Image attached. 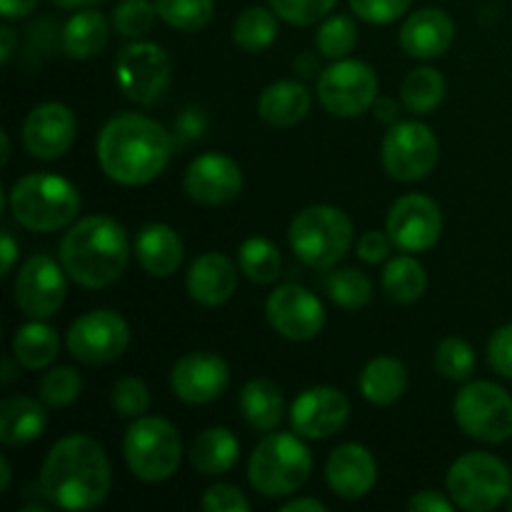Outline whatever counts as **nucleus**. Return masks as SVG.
Masks as SVG:
<instances>
[{
    "mask_svg": "<svg viewBox=\"0 0 512 512\" xmlns=\"http://www.w3.org/2000/svg\"><path fill=\"white\" fill-rule=\"evenodd\" d=\"M408 390V370L398 358L380 355L360 373V393L373 405H393Z\"/></svg>",
    "mask_w": 512,
    "mask_h": 512,
    "instance_id": "bb28decb",
    "label": "nucleus"
},
{
    "mask_svg": "<svg viewBox=\"0 0 512 512\" xmlns=\"http://www.w3.org/2000/svg\"><path fill=\"white\" fill-rule=\"evenodd\" d=\"M123 453L135 478L145 483H163L178 470L183 443L175 425L165 418H138L125 430Z\"/></svg>",
    "mask_w": 512,
    "mask_h": 512,
    "instance_id": "0eeeda50",
    "label": "nucleus"
},
{
    "mask_svg": "<svg viewBox=\"0 0 512 512\" xmlns=\"http://www.w3.org/2000/svg\"><path fill=\"white\" fill-rule=\"evenodd\" d=\"M488 360L495 373L512 380V323L493 333L488 343Z\"/></svg>",
    "mask_w": 512,
    "mask_h": 512,
    "instance_id": "49530a36",
    "label": "nucleus"
},
{
    "mask_svg": "<svg viewBox=\"0 0 512 512\" xmlns=\"http://www.w3.org/2000/svg\"><path fill=\"white\" fill-rule=\"evenodd\" d=\"M0 43H3V48H0V60H3V63H10V58H13L15 53V30L3 25V28H0Z\"/></svg>",
    "mask_w": 512,
    "mask_h": 512,
    "instance_id": "6e6d98bb",
    "label": "nucleus"
},
{
    "mask_svg": "<svg viewBox=\"0 0 512 512\" xmlns=\"http://www.w3.org/2000/svg\"><path fill=\"white\" fill-rule=\"evenodd\" d=\"M295 70H298L303 78H310V75L318 73V60H315V55H298V58H295Z\"/></svg>",
    "mask_w": 512,
    "mask_h": 512,
    "instance_id": "4d7b16f0",
    "label": "nucleus"
},
{
    "mask_svg": "<svg viewBox=\"0 0 512 512\" xmlns=\"http://www.w3.org/2000/svg\"><path fill=\"white\" fill-rule=\"evenodd\" d=\"M275 35H278L275 10L270 13L268 8L253 5L235 18L233 40L238 48L248 50V53H260V50L270 48L275 43Z\"/></svg>",
    "mask_w": 512,
    "mask_h": 512,
    "instance_id": "72a5a7b5",
    "label": "nucleus"
},
{
    "mask_svg": "<svg viewBox=\"0 0 512 512\" xmlns=\"http://www.w3.org/2000/svg\"><path fill=\"white\" fill-rule=\"evenodd\" d=\"M130 343V328L113 310H90L68 330V350L83 365L118 360Z\"/></svg>",
    "mask_w": 512,
    "mask_h": 512,
    "instance_id": "ddd939ff",
    "label": "nucleus"
},
{
    "mask_svg": "<svg viewBox=\"0 0 512 512\" xmlns=\"http://www.w3.org/2000/svg\"><path fill=\"white\" fill-rule=\"evenodd\" d=\"M203 510L208 512H250V500L233 485H213L203 498Z\"/></svg>",
    "mask_w": 512,
    "mask_h": 512,
    "instance_id": "a18cd8bd",
    "label": "nucleus"
},
{
    "mask_svg": "<svg viewBox=\"0 0 512 512\" xmlns=\"http://www.w3.org/2000/svg\"><path fill=\"white\" fill-rule=\"evenodd\" d=\"M240 443L228 428H208L193 440L190 460L203 475H223L238 463Z\"/></svg>",
    "mask_w": 512,
    "mask_h": 512,
    "instance_id": "c85d7f7f",
    "label": "nucleus"
},
{
    "mask_svg": "<svg viewBox=\"0 0 512 512\" xmlns=\"http://www.w3.org/2000/svg\"><path fill=\"white\" fill-rule=\"evenodd\" d=\"M15 380V368H13V363H10L8 358H5V363H3V383L5 385H10Z\"/></svg>",
    "mask_w": 512,
    "mask_h": 512,
    "instance_id": "052dcab7",
    "label": "nucleus"
},
{
    "mask_svg": "<svg viewBox=\"0 0 512 512\" xmlns=\"http://www.w3.org/2000/svg\"><path fill=\"white\" fill-rule=\"evenodd\" d=\"M315 45H318L320 55L325 58L340 60L358 45V28L348 15H333L320 25L318 35H315Z\"/></svg>",
    "mask_w": 512,
    "mask_h": 512,
    "instance_id": "4c0bfd02",
    "label": "nucleus"
},
{
    "mask_svg": "<svg viewBox=\"0 0 512 512\" xmlns=\"http://www.w3.org/2000/svg\"><path fill=\"white\" fill-rule=\"evenodd\" d=\"M80 390H83V378L70 365H58L40 380V400L48 408H65V405L75 403Z\"/></svg>",
    "mask_w": 512,
    "mask_h": 512,
    "instance_id": "58836bf2",
    "label": "nucleus"
},
{
    "mask_svg": "<svg viewBox=\"0 0 512 512\" xmlns=\"http://www.w3.org/2000/svg\"><path fill=\"white\" fill-rule=\"evenodd\" d=\"M318 98L335 118H358L378 100V75L363 60L340 58L320 73Z\"/></svg>",
    "mask_w": 512,
    "mask_h": 512,
    "instance_id": "9d476101",
    "label": "nucleus"
},
{
    "mask_svg": "<svg viewBox=\"0 0 512 512\" xmlns=\"http://www.w3.org/2000/svg\"><path fill=\"white\" fill-rule=\"evenodd\" d=\"M55 5L60 8H68V10H80V8H90V5L100 3V0H53Z\"/></svg>",
    "mask_w": 512,
    "mask_h": 512,
    "instance_id": "13d9d810",
    "label": "nucleus"
},
{
    "mask_svg": "<svg viewBox=\"0 0 512 512\" xmlns=\"http://www.w3.org/2000/svg\"><path fill=\"white\" fill-rule=\"evenodd\" d=\"M15 258H18V245H15L10 230H3V275H8L13 270Z\"/></svg>",
    "mask_w": 512,
    "mask_h": 512,
    "instance_id": "5fc2aeb1",
    "label": "nucleus"
},
{
    "mask_svg": "<svg viewBox=\"0 0 512 512\" xmlns=\"http://www.w3.org/2000/svg\"><path fill=\"white\" fill-rule=\"evenodd\" d=\"M410 5H413V0H350L353 13L373 25L393 23L400 15L408 13Z\"/></svg>",
    "mask_w": 512,
    "mask_h": 512,
    "instance_id": "c03bdc74",
    "label": "nucleus"
},
{
    "mask_svg": "<svg viewBox=\"0 0 512 512\" xmlns=\"http://www.w3.org/2000/svg\"><path fill=\"white\" fill-rule=\"evenodd\" d=\"M228 383V363L215 353H188L173 365L170 373L175 398L188 405L213 403L225 393Z\"/></svg>",
    "mask_w": 512,
    "mask_h": 512,
    "instance_id": "6ab92c4d",
    "label": "nucleus"
},
{
    "mask_svg": "<svg viewBox=\"0 0 512 512\" xmlns=\"http://www.w3.org/2000/svg\"><path fill=\"white\" fill-rule=\"evenodd\" d=\"M383 288L390 300L400 305H410L415 300L423 298L425 288H428V278H425L423 265L410 255H398L388 263L383 273Z\"/></svg>",
    "mask_w": 512,
    "mask_h": 512,
    "instance_id": "2f4dec72",
    "label": "nucleus"
},
{
    "mask_svg": "<svg viewBox=\"0 0 512 512\" xmlns=\"http://www.w3.org/2000/svg\"><path fill=\"white\" fill-rule=\"evenodd\" d=\"M373 110L380 123H398V105H395V100L378 98L373 103Z\"/></svg>",
    "mask_w": 512,
    "mask_h": 512,
    "instance_id": "603ef678",
    "label": "nucleus"
},
{
    "mask_svg": "<svg viewBox=\"0 0 512 512\" xmlns=\"http://www.w3.org/2000/svg\"><path fill=\"white\" fill-rule=\"evenodd\" d=\"M115 80L130 100L155 105L170 88V58L155 43H130L115 60Z\"/></svg>",
    "mask_w": 512,
    "mask_h": 512,
    "instance_id": "9b49d317",
    "label": "nucleus"
},
{
    "mask_svg": "<svg viewBox=\"0 0 512 512\" xmlns=\"http://www.w3.org/2000/svg\"><path fill=\"white\" fill-rule=\"evenodd\" d=\"M153 3L160 20H165L170 28L188 30V33L205 28L215 13L213 0H153Z\"/></svg>",
    "mask_w": 512,
    "mask_h": 512,
    "instance_id": "e433bc0d",
    "label": "nucleus"
},
{
    "mask_svg": "<svg viewBox=\"0 0 512 512\" xmlns=\"http://www.w3.org/2000/svg\"><path fill=\"white\" fill-rule=\"evenodd\" d=\"M435 368L448 380H468L475 373L473 348L460 338H445L435 350Z\"/></svg>",
    "mask_w": 512,
    "mask_h": 512,
    "instance_id": "ea45409f",
    "label": "nucleus"
},
{
    "mask_svg": "<svg viewBox=\"0 0 512 512\" xmlns=\"http://www.w3.org/2000/svg\"><path fill=\"white\" fill-rule=\"evenodd\" d=\"M290 248L313 270H330L353 245V223L333 205H310L300 210L288 230Z\"/></svg>",
    "mask_w": 512,
    "mask_h": 512,
    "instance_id": "423d86ee",
    "label": "nucleus"
},
{
    "mask_svg": "<svg viewBox=\"0 0 512 512\" xmlns=\"http://www.w3.org/2000/svg\"><path fill=\"white\" fill-rule=\"evenodd\" d=\"M0 138H3V165H5L10 160V140H8V133H5V130L0 133Z\"/></svg>",
    "mask_w": 512,
    "mask_h": 512,
    "instance_id": "680f3d73",
    "label": "nucleus"
},
{
    "mask_svg": "<svg viewBox=\"0 0 512 512\" xmlns=\"http://www.w3.org/2000/svg\"><path fill=\"white\" fill-rule=\"evenodd\" d=\"M185 285L195 303L215 308L233 298L235 288H238V270L225 255L205 253L190 265Z\"/></svg>",
    "mask_w": 512,
    "mask_h": 512,
    "instance_id": "5701e85b",
    "label": "nucleus"
},
{
    "mask_svg": "<svg viewBox=\"0 0 512 512\" xmlns=\"http://www.w3.org/2000/svg\"><path fill=\"white\" fill-rule=\"evenodd\" d=\"M443 213L428 195L410 193L393 203L388 213V235L403 253H423L440 240Z\"/></svg>",
    "mask_w": 512,
    "mask_h": 512,
    "instance_id": "4468645a",
    "label": "nucleus"
},
{
    "mask_svg": "<svg viewBox=\"0 0 512 512\" xmlns=\"http://www.w3.org/2000/svg\"><path fill=\"white\" fill-rule=\"evenodd\" d=\"M283 512H325V508L320 500H313V498H298V500H290V503H285Z\"/></svg>",
    "mask_w": 512,
    "mask_h": 512,
    "instance_id": "864d4df0",
    "label": "nucleus"
},
{
    "mask_svg": "<svg viewBox=\"0 0 512 512\" xmlns=\"http://www.w3.org/2000/svg\"><path fill=\"white\" fill-rule=\"evenodd\" d=\"M310 93L295 80H278L263 90L258 100V113L265 123L275 128H293L310 113Z\"/></svg>",
    "mask_w": 512,
    "mask_h": 512,
    "instance_id": "393cba45",
    "label": "nucleus"
},
{
    "mask_svg": "<svg viewBox=\"0 0 512 512\" xmlns=\"http://www.w3.org/2000/svg\"><path fill=\"white\" fill-rule=\"evenodd\" d=\"M183 240L170 225L150 223L135 238V258L140 268L155 278H168L183 263Z\"/></svg>",
    "mask_w": 512,
    "mask_h": 512,
    "instance_id": "b1692460",
    "label": "nucleus"
},
{
    "mask_svg": "<svg viewBox=\"0 0 512 512\" xmlns=\"http://www.w3.org/2000/svg\"><path fill=\"white\" fill-rule=\"evenodd\" d=\"M240 270L248 280L260 285L275 283L283 270V258L280 250L270 243L268 238H248L238 250Z\"/></svg>",
    "mask_w": 512,
    "mask_h": 512,
    "instance_id": "f704fd0d",
    "label": "nucleus"
},
{
    "mask_svg": "<svg viewBox=\"0 0 512 512\" xmlns=\"http://www.w3.org/2000/svg\"><path fill=\"white\" fill-rule=\"evenodd\" d=\"M325 480L338 498L358 500L375 488L378 465L373 453L358 443H345L330 453L325 465Z\"/></svg>",
    "mask_w": 512,
    "mask_h": 512,
    "instance_id": "412c9836",
    "label": "nucleus"
},
{
    "mask_svg": "<svg viewBox=\"0 0 512 512\" xmlns=\"http://www.w3.org/2000/svg\"><path fill=\"white\" fill-rule=\"evenodd\" d=\"M110 463L88 435H68L50 448L40 470V493L60 510H93L110 493Z\"/></svg>",
    "mask_w": 512,
    "mask_h": 512,
    "instance_id": "f257e3e1",
    "label": "nucleus"
},
{
    "mask_svg": "<svg viewBox=\"0 0 512 512\" xmlns=\"http://www.w3.org/2000/svg\"><path fill=\"white\" fill-rule=\"evenodd\" d=\"M155 3L148 0H123L113 13V25L125 38H143L155 23Z\"/></svg>",
    "mask_w": 512,
    "mask_h": 512,
    "instance_id": "a19ab883",
    "label": "nucleus"
},
{
    "mask_svg": "<svg viewBox=\"0 0 512 512\" xmlns=\"http://www.w3.org/2000/svg\"><path fill=\"white\" fill-rule=\"evenodd\" d=\"M440 145L433 130L423 123H393L383 140V165L390 178L415 183L433 173L438 165Z\"/></svg>",
    "mask_w": 512,
    "mask_h": 512,
    "instance_id": "f8f14e48",
    "label": "nucleus"
},
{
    "mask_svg": "<svg viewBox=\"0 0 512 512\" xmlns=\"http://www.w3.org/2000/svg\"><path fill=\"white\" fill-rule=\"evenodd\" d=\"M128 235L118 220L90 215L75 223L60 243V263L70 280L90 290L108 288L128 265Z\"/></svg>",
    "mask_w": 512,
    "mask_h": 512,
    "instance_id": "7ed1b4c3",
    "label": "nucleus"
},
{
    "mask_svg": "<svg viewBox=\"0 0 512 512\" xmlns=\"http://www.w3.org/2000/svg\"><path fill=\"white\" fill-rule=\"evenodd\" d=\"M38 5V0H0V13L5 20H20L30 15Z\"/></svg>",
    "mask_w": 512,
    "mask_h": 512,
    "instance_id": "3c124183",
    "label": "nucleus"
},
{
    "mask_svg": "<svg viewBox=\"0 0 512 512\" xmlns=\"http://www.w3.org/2000/svg\"><path fill=\"white\" fill-rule=\"evenodd\" d=\"M75 143V115L60 103L33 108L23 125V145L33 158L55 160Z\"/></svg>",
    "mask_w": 512,
    "mask_h": 512,
    "instance_id": "aec40b11",
    "label": "nucleus"
},
{
    "mask_svg": "<svg viewBox=\"0 0 512 512\" xmlns=\"http://www.w3.org/2000/svg\"><path fill=\"white\" fill-rule=\"evenodd\" d=\"M455 23L445 10L423 8L405 20L400 30V45L410 58H440L453 45Z\"/></svg>",
    "mask_w": 512,
    "mask_h": 512,
    "instance_id": "4be33fe9",
    "label": "nucleus"
},
{
    "mask_svg": "<svg viewBox=\"0 0 512 512\" xmlns=\"http://www.w3.org/2000/svg\"><path fill=\"white\" fill-rule=\"evenodd\" d=\"M313 470L308 445L293 433H270L258 443L248 463L250 485L265 498L293 495Z\"/></svg>",
    "mask_w": 512,
    "mask_h": 512,
    "instance_id": "39448f33",
    "label": "nucleus"
},
{
    "mask_svg": "<svg viewBox=\"0 0 512 512\" xmlns=\"http://www.w3.org/2000/svg\"><path fill=\"white\" fill-rule=\"evenodd\" d=\"M65 268L50 255H33L15 275V303L28 318H53L65 303Z\"/></svg>",
    "mask_w": 512,
    "mask_h": 512,
    "instance_id": "2eb2a0df",
    "label": "nucleus"
},
{
    "mask_svg": "<svg viewBox=\"0 0 512 512\" xmlns=\"http://www.w3.org/2000/svg\"><path fill=\"white\" fill-rule=\"evenodd\" d=\"M45 408L28 395H13L0 403V440L5 445H28L43 435Z\"/></svg>",
    "mask_w": 512,
    "mask_h": 512,
    "instance_id": "a878e982",
    "label": "nucleus"
},
{
    "mask_svg": "<svg viewBox=\"0 0 512 512\" xmlns=\"http://www.w3.org/2000/svg\"><path fill=\"white\" fill-rule=\"evenodd\" d=\"M58 345V333L50 325L35 320L18 328L13 338V355L23 368L43 370L58 358Z\"/></svg>",
    "mask_w": 512,
    "mask_h": 512,
    "instance_id": "7c9ffc66",
    "label": "nucleus"
},
{
    "mask_svg": "<svg viewBox=\"0 0 512 512\" xmlns=\"http://www.w3.org/2000/svg\"><path fill=\"white\" fill-rule=\"evenodd\" d=\"M113 408L120 418H143L150 405L148 385L140 378H123L113 385Z\"/></svg>",
    "mask_w": 512,
    "mask_h": 512,
    "instance_id": "79ce46f5",
    "label": "nucleus"
},
{
    "mask_svg": "<svg viewBox=\"0 0 512 512\" xmlns=\"http://www.w3.org/2000/svg\"><path fill=\"white\" fill-rule=\"evenodd\" d=\"M175 130H178V140L180 143H188V140H195L203 135L205 130V115L203 110L198 108H188L175 123Z\"/></svg>",
    "mask_w": 512,
    "mask_h": 512,
    "instance_id": "09e8293b",
    "label": "nucleus"
},
{
    "mask_svg": "<svg viewBox=\"0 0 512 512\" xmlns=\"http://www.w3.org/2000/svg\"><path fill=\"white\" fill-rule=\"evenodd\" d=\"M338 0H270L275 15L293 25H313L323 20Z\"/></svg>",
    "mask_w": 512,
    "mask_h": 512,
    "instance_id": "37998d69",
    "label": "nucleus"
},
{
    "mask_svg": "<svg viewBox=\"0 0 512 512\" xmlns=\"http://www.w3.org/2000/svg\"><path fill=\"white\" fill-rule=\"evenodd\" d=\"M108 38L110 28L105 15L98 10H80L65 23L63 50L73 60H90L103 53Z\"/></svg>",
    "mask_w": 512,
    "mask_h": 512,
    "instance_id": "cd10ccee",
    "label": "nucleus"
},
{
    "mask_svg": "<svg viewBox=\"0 0 512 512\" xmlns=\"http://www.w3.org/2000/svg\"><path fill=\"white\" fill-rule=\"evenodd\" d=\"M508 508L512 510V493H510V498H508Z\"/></svg>",
    "mask_w": 512,
    "mask_h": 512,
    "instance_id": "e2e57ef3",
    "label": "nucleus"
},
{
    "mask_svg": "<svg viewBox=\"0 0 512 512\" xmlns=\"http://www.w3.org/2000/svg\"><path fill=\"white\" fill-rule=\"evenodd\" d=\"M10 463H8V458H5V455H0V490H8L10 488Z\"/></svg>",
    "mask_w": 512,
    "mask_h": 512,
    "instance_id": "bf43d9fd",
    "label": "nucleus"
},
{
    "mask_svg": "<svg viewBox=\"0 0 512 512\" xmlns=\"http://www.w3.org/2000/svg\"><path fill=\"white\" fill-rule=\"evenodd\" d=\"M325 290H328L330 300L340 308H363L373 298V283L365 273L355 268H340L325 278Z\"/></svg>",
    "mask_w": 512,
    "mask_h": 512,
    "instance_id": "c9c22d12",
    "label": "nucleus"
},
{
    "mask_svg": "<svg viewBox=\"0 0 512 512\" xmlns=\"http://www.w3.org/2000/svg\"><path fill=\"white\" fill-rule=\"evenodd\" d=\"M410 510L415 512H453V503L448 498H443L435 490H423V493H415L410 500Z\"/></svg>",
    "mask_w": 512,
    "mask_h": 512,
    "instance_id": "8fccbe9b",
    "label": "nucleus"
},
{
    "mask_svg": "<svg viewBox=\"0 0 512 512\" xmlns=\"http://www.w3.org/2000/svg\"><path fill=\"white\" fill-rule=\"evenodd\" d=\"M10 213L23 228L55 233L78 218L80 195L75 185L60 175H25L10 190Z\"/></svg>",
    "mask_w": 512,
    "mask_h": 512,
    "instance_id": "20e7f679",
    "label": "nucleus"
},
{
    "mask_svg": "<svg viewBox=\"0 0 512 512\" xmlns=\"http://www.w3.org/2000/svg\"><path fill=\"white\" fill-rule=\"evenodd\" d=\"M390 248H393V240H390L388 233H378V230H370L360 238L358 243V255L360 260L370 265H378L383 263L385 258L390 255Z\"/></svg>",
    "mask_w": 512,
    "mask_h": 512,
    "instance_id": "de8ad7c7",
    "label": "nucleus"
},
{
    "mask_svg": "<svg viewBox=\"0 0 512 512\" xmlns=\"http://www.w3.org/2000/svg\"><path fill=\"white\" fill-rule=\"evenodd\" d=\"M240 413L248 420L250 428L270 433L283 420V393L270 380H250L240 393Z\"/></svg>",
    "mask_w": 512,
    "mask_h": 512,
    "instance_id": "c756f323",
    "label": "nucleus"
},
{
    "mask_svg": "<svg viewBox=\"0 0 512 512\" xmlns=\"http://www.w3.org/2000/svg\"><path fill=\"white\" fill-rule=\"evenodd\" d=\"M173 138L155 120L123 113L108 120L98 138V163L120 185H145L158 178L173 158Z\"/></svg>",
    "mask_w": 512,
    "mask_h": 512,
    "instance_id": "f03ea898",
    "label": "nucleus"
},
{
    "mask_svg": "<svg viewBox=\"0 0 512 512\" xmlns=\"http://www.w3.org/2000/svg\"><path fill=\"white\" fill-rule=\"evenodd\" d=\"M455 420L480 443H503L512 435V398L500 385L478 380L465 385L453 405Z\"/></svg>",
    "mask_w": 512,
    "mask_h": 512,
    "instance_id": "1a4fd4ad",
    "label": "nucleus"
},
{
    "mask_svg": "<svg viewBox=\"0 0 512 512\" xmlns=\"http://www.w3.org/2000/svg\"><path fill=\"white\" fill-rule=\"evenodd\" d=\"M400 98L410 113H433L445 98V78L433 68H415L400 85Z\"/></svg>",
    "mask_w": 512,
    "mask_h": 512,
    "instance_id": "473e14b6",
    "label": "nucleus"
},
{
    "mask_svg": "<svg viewBox=\"0 0 512 512\" xmlns=\"http://www.w3.org/2000/svg\"><path fill=\"white\" fill-rule=\"evenodd\" d=\"M265 315L275 333L303 343L313 340L325 325V308L310 290L300 285H280L265 303Z\"/></svg>",
    "mask_w": 512,
    "mask_h": 512,
    "instance_id": "dca6fc26",
    "label": "nucleus"
},
{
    "mask_svg": "<svg viewBox=\"0 0 512 512\" xmlns=\"http://www.w3.org/2000/svg\"><path fill=\"white\" fill-rule=\"evenodd\" d=\"M448 493L468 512H488L508 503L512 475L508 465L490 453H468L448 470Z\"/></svg>",
    "mask_w": 512,
    "mask_h": 512,
    "instance_id": "6e6552de",
    "label": "nucleus"
},
{
    "mask_svg": "<svg viewBox=\"0 0 512 512\" xmlns=\"http://www.w3.org/2000/svg\"><path fill=\"white\" fill-rule=\"evenodd\" d=\"M350 418V403L340 390L318 385L308 388L293 400L290 408V425L293 433L308 440L333 438L345 428Z\"/></svg>",
    "mask_w": 512,
    "mask_h": 512,
    "instance_id": "f3484780",
    "label": "nucleus"
},
{
    "mask_svg": "<svg viewBox=\"0 0 512 512\" xmlns=\"http://www.w3.org/2000/svg\"><path fill=\"white\" fill-rule=\"evenodd\" d=\"M185 193L198 205H225L243 190V170L223 153H205L185 170Z\"/></svg>",
    "mask_w": 512,
    "mask_h": 512,
    "instance_id": "a211bd4d",
    "label": "nucleus"
}]
</instances>
